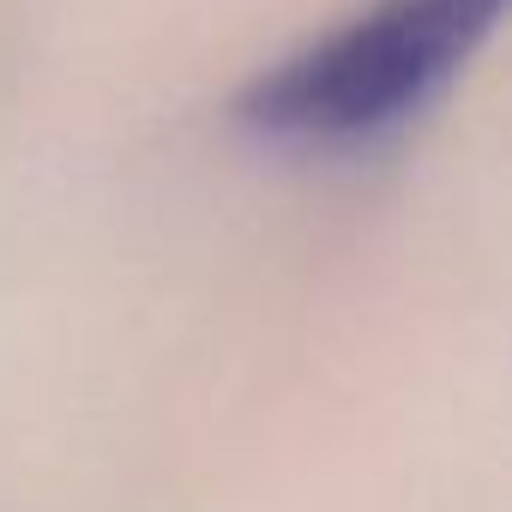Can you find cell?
<instances>
[{"mask_svg": "<svg viewBox=\"0 0 512 512\" xmlns=\"http://www.w3.org/2000/svg\"><path fill=\"white\" fill-rule=\"evenodd\" d=\"M506 0H374L253 73L235 97L247 139L284 157H362L410 133L494 37Z\"/></svg>", "mask_w": 512, "mask_h": 512, "instance_id": "cell-1", "label": "cell"}]
</instances>
